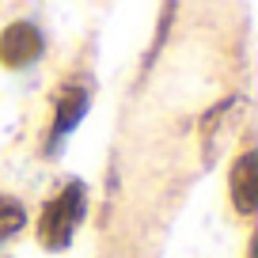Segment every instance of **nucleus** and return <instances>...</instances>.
I'll list each match as a JSON object with an SVG mask.
<instances>
[{
  "mask_svg": "<svg viewBox=\"0 0 258 258\" xmlns=\"http://www.w3.org/2000/svg\"><path fill=\"white\" fill-rule=\"evenodd\" d=\"M84 213H88V190L84 182H64V190L53 202H46L38 217V243L46 250H69L73 235L80 232Z\"/></svg>",
  "mask_w": 258,
  "mask_h": 258,
  "instance_id": "obj_1",
  "label": "nucleus"
},
{
  "mask_svg": "<svg viewBox=\"0 0 258 258\" xmlns=\"http://www.w3.org/2000/svg\"><path fill=\"white\" fill-rule=\"evenodd\" d=\"M88 110H91L88 88H80V84H61L57 95H53V141H49V148H57L69 133H76V125L88 118Z\"/></svg>",
  "mask_w": 258,
  "mask_h": 258,
  "instance_id": "obj_2",
  "label": "nucleus"
},
{
  "mask_svg": "<svg viewBox=\"0 0 258 258\" xmlns=\"http://www.w3.org/2000/svg\"><path fill=\"white\" fill-rule=\"evenodd\" d=\"M46 49V38L34 23H8L4 34H0V61L8 69H27L34 64Z\"/></svg>",
  "mask_w": 258,
  "mask_h": 258,
  "instance_id": "obj_3",
  "label": "nucleus"
},
{
  "mask_svg": "<svg viewBox=\"0 0 258 258\" xmlns=\"http://www.w3.org/2000/svg\"><path fill=\"white\" fill-rule=\"evenodd\" d=\"M232 205L243 213V217H250V213L258 209V152H243L239 163L232 167Z\"/></svg>",
  "mask_w": 258,
  "mask_h": 258,
  "instance_id": "obj_4",
  "label": "nucleus"
},
{
  "mask_svg": "<svg viewBox=\"0 0 258 258\" xmlns=\"http://www.w3.org/2000/svg\"><path fill=\"white\" fill-rule=\"evenodd\" d=\"M27 224V213L19 202H12V198H0V243L12 239V235L19 232V228Z\"/></svg>",
  "mask_w": 258,
  "mask_h": 258,
  "instance_id": "obj_5",
  "label": "nucleus"
}]
</instances>
